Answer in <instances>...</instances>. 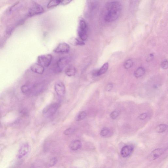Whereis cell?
I'll return each mask as SVG.
<instances>
[{
  "label": "cell",
  "mask_w": 168,
  "mask_h": 168,
  "mask_svg": "<svg viewBox=\"0 0 168 168\" xmlns=\"http://www.w3.org/2000/svg\"><path fill=\"white\" fill-rule=\"evenodd\" d=\"M122 10V5L119 2L112 1L107 4L104 16V20L105 22L115 21L119 18Z\"/></svg>",
  "instance_id": "6da1fadb"
},
{
  "label": "cell",
  "mask_w": 168,
  "mask_h": 168,
  "mask_svg": "<svg viewBox=\"0 0 168 168\" xmlns=\"http://www.w3.org/2000/svg\"><path fill=\"white\" fill-rule=\"evenodd\" d=\"M60 107L58 103H54L47 106L42 111L43 115L46 117H50L53 116L56 113Z\"/></svg>",
  "instance_id": "7a4b0ae2"
},
{
  "label": "cell",
  "mask_w": 168,
  "mask_h": 168,
  "mask_svg": "<svg viewBox=\"0 0 168 168\" xmlns=\"http://www.w3.org/2000/svg\"><path fill=\"white\" fill-rule=\"evenodd\" d=\"M78 34L80 39L83 41H85L88 39L87 24L83 20H80L79 21Z\"/></svg>",
  "instance_id": "3957f363"
},
{
  "label": "cell",
  "mask_w": 168,
  "mask_h": 168,
  "mask_svg": "<svg viewBox=\"0 0 168 168\" xmlns=\"http://www.w3.org/2000/svg\"><path fill=\"white\" fill-rule=\"evenodd\" d=\"M52 57L50 54H46L39 55L38 57V64L43 67H47L51 64Z\"/></svg>",
  "instance_id": "277c9868"
},
{
  "label": "cell",
  "mask_w": 168,
  "mask_h": 168,
  "mask_svg": "<svg viewBox=\"0 0 168 168\" xmlns=\"http://www.w3.org/2000/svg\"><path fill=\"white\" fill-rule=\"evenodd\" d=\"M44 11V9L41 5L35 3L29 9L28 16L29 17H32L41 14Z\"/></svg>",
  "instance_id": "5b68a950"
},
{
  "label": "cell",
  "mask_w": 168,
  "mask_h": 168,
  "mask_svg": "<svg viewBox=\"0 0 168 168\" xmlns=\"http://www.w3.org/2000/svg\"><path fill=\"white\" fill-rule=\"evenodd\" d=\"M167 150L166 148H157L154 150L149 155L148 159L149 160H154L160 157Z\"/></svg>",
  "instance_id": "8992f818"
},
{
  "label": "cell",
  "mask_w": 168,
  "mask_h": 168,
  "mask_svg": "<svg viewBox=\"0 0 168 168\" xmlns=\"http://www.w3.org/2000/svg\"><path fill=\"white\" fill-rule=\"evenodd\" d=\"M30 150V147L27 143H24L22 144L18 150L17 157L19 159H21L29 153Z\"/></svg>",
  "instance_id": "52a82bcc"
},
{
  "label": "cell",
  "mask_w": 168,
  "mask_h": 168,
  "mask_svg": "<svg viewBox=\"0 0 168 168\" xmlns=\"http://www.w3.org/2000/svg\"><path fill=\"white\" fill-rule=\"evenodd\" d=\"M55 90L57 94L60 96H64L66 93L65 85L61 82H59L56 83L54 86Z\"/></svg>",
  "instance_id": "ba28073f"
},
{
  "label": "cell",
  "mask_w": 168,
  "mask_h": 168,
  "mask_svg": "<svg viewBox=\"0 0 168 168\" xmlns=\"http://www.w3.org/2000/svg\"><path fill=\"white\" fill-rule=\"evenodd\" d=\"M70 58L64 57L60 58L57 63V70L59 72H60L70 62Z\"/></svg>",
  "instance_id": "9c48e42d"
},
{
  "label": "cell",
  "mask_w": 168,
  "mask_h": 168,
  "mask_svg": "<svg viewBox=\"0 0 168 168\" xmlns=\"http://www.w3.org/2000/svg\"><path fill=\"white\" fill-rule=\"evenodd\" d=\"M70 46L67 43L65 42L61 43L56 48L54 52L56 53H66L69 51Z\"/></svg>",
  "instance_id": "30bf717a"
},
{
  "label": "cell",
  "mask_w": 168,
  "mask_h": 168,
  "mask_svg": "<svg viewBox=\"0 0 168 168\" xmlns=\"http://www.w3.org/2000/svg\"><path fill=\"white\" fill-rule=\"evenodd\" d=\"M134 150V147L132 145H127L123 147L121 151V156L126 158L132 154Z\"/></svg>",
  "instance_id": "8fae6325"
},
{
  "label": "cell",
  "mask_w": 168,
  "mask_h": 168,
  "mask_svg": "<svg viewBox=\"0 0 168 168\" xmlns=\"http://www.w3.org/2000/svg\"><path fill=\"white\" fill-rule=\"evenodd\" d=\"M31 70L33 72L38 74H41L44 72L45 68L39 64L35 63L30 67Z\"/></svg>",
  "instance_id": "7c38bea8"
},
{
  "label": "cell",
  "mask_w": 168,
  "mask_h": 168,
  "mask_svg": "<svg viewBox=\"0 0 168 168\" xmlns=\"http://www.w3.org/2000/svg\"><path fill=\"white\" fill-rule=\"evenodd\" d=\"M82 146V143L79 140H76L73 141L70 146L71 149L73 151L79 150Z\"/></svg>",
  "instance_id": "4fadbf2b"
},
{
  "label": "cell",
  "mask_w": 168,
  "mask_h": 168,
  "mask_svg": "<svg viewBox=\"0 0 168 168\" xmlns=\"http://www.w3.org/2000/svg\"><path fill=\"white\" fill-rule=\"evenodd\" d=\"M76 70L75 67L72 65L67 67L65 70L66 75L69 77H72L75 75Z\"/></svg>",
  "instance_id": "5bb4252c"
},
{
  "label": "cell",
  "mask_w": 168,
  "mask_h": 168,
  "mask_svg": "<svg viewBox=\"0 0 168 168\" xmlns=\"http://www.w3.org/2000/svg\"><path fill=\"white\" fill-rule=\"evenodd\" d=\"M109 66L108 63H105L96 73L97 76H99L104 74L108 70Z\"/></svg>",
  "instance_id": "9a60e30c"
},
{
  "label": "cell",
  "mask_w": 168,
  "mask_h": 168,
  "mask_svg": "<svg viewBox=\"0 0 168 168\" xmlns=\"http://www.w3.org/2000/svg\"><path fill=\"white\" fill-rule=\"evenodd\" d=\"M145 73V70L142 67H139L135 71L134 76L137 78H139L144 76Z\"/></svg>",
  "instance_id": "2e32d148"
},
{
  "label": "cell",
  "mask_w": 168,
  "mask_h": 168,
  "mask_svg": "<svg viewBox=\"0 0 168 168\" xmlns=\"http://www.w3.org/2000/svg\"><path fill=\"white\" fill-rule=\"evenodd\" d=\"M61 1L59 0H53L50 1L47 4L48 8H51L57 7L61 3Z\"/></svg>",
  "instance_id": "e0dca14e"
},
{
  "label": "cell",
  "mask_w": 168,
  "mask_h": 168,
  "mask_svg": "<svg viewBox=\"0 0 168 168\" xmlns=\"http://www.w3.org/2000/svg\"><path fill=\"white\" fill-rule=\"evenodd\" d=\"M87 116V114L85 112L82 111L78 114L76 118V120L77 121L79 122L82 121L85 119Z\"/></svg>",
  "instance_id": "ac0fdd59"
},
{
  "label": "cell",
  "mask_w": 168,
  "mask_h": 168,
  "mask_svg": "<svg viewBox=\"0 0 168 168\" xmlns=\"http://www.w3.org/2000/svg\"><path fill=\"white\" fill-rule=\"evenodd\" d=\"M167 128V126L166 124H160L156 128L157 132L159 133L164 132Z\"/></svg>",
  "instance_id": "d6986e66"
},
{
  "label": "cell",
  "mask_w": 168,
  "mask_h": 168,
  "mask_svg": "<svg viewBox=\"0 0 168 168\" xmlns=\"http://www.w3.org/2000/svg\"><path fill=\"white\" fill-rule=\"evenodd\" d=\"M71 43L74 46H82L85 45L84 42L79 41L76 38L72 39L71 41Z\"/></svg>",
  "instance_id": "ffe728a7"
},
{
  "label": "cell",
  "mask_w": 168,
  "mask_h": 168,
  "mask_svg": "<svg viewBox=\"0 0 168 168\" xmlns=\"http://www.w3.org/2000/svg\"><path fill=\"white\" fill-rule=\"evenodd\" d=\"M133 65V62L132 60L129 59L126 61L124 64V67L126 69H129Z\"/></svg>",
  "instance_id": "44dd1931"
},
{
  "label": "cell",
  "mask_w": 168,
  "mask_h": 168,
  "mask_svg": "<svg viewBox=\"0 0 168 168\" xmlns=\"http://www.w3.org/2000/svg\"><path fill=\"white\" fill-rule=\"evenodd\" d=\"M100 134L103 137H108L110 134V130L108 128H104L101 131Z\"/></svg>",
  "instance_id": "7402d4cb"
},
{
  "label": "cell",
  "mask_w": 168,
  "mask_h": 168,
  "mask_svg": "<svg viewBox=\"0 0 168 168\" xmlns=\"http://www.w3.org/2000/svg\"><path fill=\"white\" fill-rule=\"evenodd\" d=\"M22 90L24 94H28L31 91V88L29 85H24L22 87Z\"/></svg>",
  "instance_id": "603a6c76"
},
{
  "label": "cell",
  "mask_w": 168,
  "mask_h": 168,
  "mask_svg": "<svg viewBox=\"0 0 168 168\" xmlns=\"http://www.w3.org/2000/svg\"><path fill=\"white\" fill-rule=\"evenodd\" d=\"M75 132V130L72 128H69L66 130L64 132V134L66 135H70L73 134Z\"/></svg>",
  "instance_id": "cb8c5ba5"
},
{
  "label": "cell",
  "mask_w": 168,
  "mask_h": 168,
  "mask_svg": "<svg viewBox=\"0 0 168 168\" xmlns=\"http://www.w3.org/2000/svg\"><path fill=\"white\" fill-rule=\"evenodd\" d=\"M58 161V160L57 158L55 157L53 158L50 161L48 166L49 167L53 166L57 163Z\"/></svg>",
  "instance_id": "d4e9b609"
},
{
  "label": "cell",
  "mask_w": 168,
  "mask_h": 168,
  "mask_svg": "<svg viewBox=\"0 0 168 168\" xmlns=\"http://www.w3.org/2000/svg\"><path fill=\"white\" fill-rule=\"evenodd\" d=\"M120 114L119 112L118 111H114L111 113L110 117L112 119H115L119 116Z\"/></svg>",
  "instance_id": "484cf974"
},
{
  "label": "cell",
  "mask_w": 168,
  "mask_h": 168,
  "mask_svg": "<svg viewBox=\"0 0 168 168\" xmlns=\"http://www.w3.org/2000/svg\"><path fill=\"white\" fill-rule=\"evenodd\" d=\"M168 66V62L167 60L163 61L161 65V66L162 68L164 70L167 69Z\"/></svg>",
  "instance_id": "4316f807"
},
{
  "label": "cell",
  "mask_w": 168,
  "mask_h": 168,
  "mask_svg": "<svg viewBox=\"0 0 168 168\" xmlns=\"http://www.w3.org/2000/svg\"><path fill=\"white\" fill-rule=\"evenodd\" d=\"M147 117V114L146 113H142L140 115L139 117V119L141 120H144Z\"/></svg>",
  "instance_id": "83f0119b"
},
{
  "label": "cell",
  "mask_w": 168,
  "mask_h": 168,
  "mask_svg": "<svg viewBox=\"0 0 168 168\" xmlns=\"http://www.w3.org/2000/svg\"><path fill=\"white\" fill-rule=\"evenodd\" d=\"M113 84H109L107 86V91H110L113 88Z\"/></svg>",
  "instance_id": "f1b7e54d"
},
{
  "label": "cell",
  "mask_w": 168,
  "mask_h": 168,
  "mask_svg": "<svg viewBox=\"0 0 168 168\" xmlns=\"http://www.w3.org/2000/svg\"><path fill=\"white\" fill-rule=\"evenodd\" d=\"M72 1L70 0H66V1H61V4L63 5H66L70 3Z\"/></svg>",
  "instance_id": "f546056e"
},
{
  "label": "cell",
  "mask_w": 168,
  "mask_h": 168,
  "mask_svg": "<svg viewBox=\"0 0 168 168\" xmlns=\"http://www.w3.org/2000/svg\"><path fill=\"white\" fill-rule=\"evenodd\" d=\"M154 58V55L153 54H151L149 55V57L147 58V61H150L153 60Z\"/></svg>",
  "instance_id": "4dcf8cb0"
}]
</instances>
